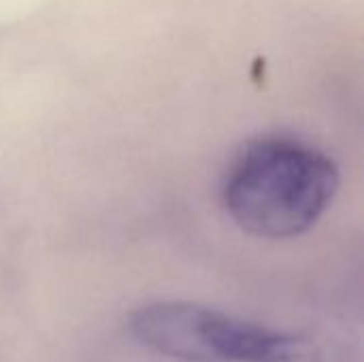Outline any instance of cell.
I'll return each mask as SVG.
<instances>
[{"mask_svg": "<svg viewBox=\"0 0 364 362\" xmlns=\"http://www.w3.org/2000/svg\"><path fill=\"white\" fill-rule=\"evenodd\" d=\"M134 341L188 362H322L305 335L252 324L194 303H149L126 318Z\"/></svg>", "mask_w": 364, "mask_h": 362, "instance_id": "cell-2", "label": "cell"}, {"mask_svg": "<svg viewBox=\"0 0 364 362\" xmlns=\"http://www.w3.org/2000/svg\"><path fill=\"white\" fill-rule=\"evenodd\" d=\"M339 171L328 154L290 134H262L239 147L222 179L228 215L250 235L292 239L331 207Z\"/></svg>", "mask_w": 364, "mask_h": 362, "instance_id": "cell-1", "label": "cell"}]
</instances>
